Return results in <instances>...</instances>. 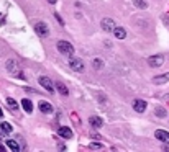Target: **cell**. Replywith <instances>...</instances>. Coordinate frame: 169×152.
I'll return each mask as SVG.
<instances>
[{
    "label": "cell",
    "mask_w": 169,
    "mask_h": 152,
    "mask_svg": "<svg viewBox=\"0 0 169 152\" xmlns=\"http://www.w3.org/2000/svg\"><path fill=\"white\" fill-rule=\"evenodd\" d=\"M7 70L10 74H13L15 77H18V79H25V75H23V72L20 70V64H18L15 59H8L7 61Z\"/></svg>",
    "instance_id": "cell-1"
},
{
    "label": "cell",
    "mask_w": 169,
    "mask_h": 152,
    "mask_svg": "<svg viewBox=\"0 0 169 152\" xmlns=\"http://www.w3.org/2000/svg\"><path fill=\"white\" fill-rule=\"evenodd\" d=\"M57 49H59V53L66 54V56L74 54V46H72L71 43H67V41H59L57 43Z\"/></svg>",
    "instance_id": "cell-2"
},
{
    "label": "cell",
    "mask_w": 169,
    "mask_h": 152,
    "mask_svg": "<svg viewBox=\"0 0 169 152\" xmlns=\"http://www.w3.org/2000/svg\"><path fill=\"white\" fill-rule=\"evenodd\" d=\"M35 31H36V35L41 36V38H46L49 35V28H48V25L45 21H38L35 25Z\"/></svg>",
    "instance_id": "cell-3"
},
{
    "label": "cell",
    "mask_w": 169,
    "mask_h": 152,
    "mask_svg": "<svg viewBox=\"0 0 169 152\" xmlns=\"http://www.w3.org/2000/svg\"><path fill=\"white\" fill-rule=\"evenodd\" d=\"M164 62V57L161 54H156V56H151V57L148 59V64L151 65V67H161Z\"/></svg>",
    "instance_id": "cell-4"
},
{
    "label": "cell",
    "mask_w": 169,
    "mask_h": 152,
    "mask_svg": "<svg viewBox=\"0 0 169 152\" xmlns=\"http://www.w3.org/2000/svg\"><path fill=\"white\" fill-rule=\"evenodd\" d=\"M69 65H71L72 70H76V72H82V70H84V62H82L81 59H77V57H72L69 61Z\"/></svg>",
    "instance_id": "cell-5"
},
{
    "label": "cell",
    "mask_w": 169,
    "mask_h": 152,
    "mask_svg": "<svg viewBox=\"0 0 169 152\" xmlns=\"http://www.w3.org/2000/svg\"><path fill=\"white\" fill-rule=\"evenodd\" d=\"M113 28H115V23H113L112 18H104L102 20V30L105 33H112Z\"/></svg>",
    "instance_id": "cell-6"
},
{
    "label": "cell",
    "mask_w": 169,
    "mask_h": 152,
    "mask_svg": "<svg viewBox=\"0 0 169 152\" xmlns=\"http://www.w3.org/2000/svg\"><path fill=\"white\" fill-rule=\"evenodd\" d=\"M133 108L136 113H143L144 110H146V102L144 100H135L133 102Z\"/></svg>",
    "instance_id": "cell-7"
},
{
    "label": "cell",
    "mask_w": 169,
    "mask_h": 152,
    "mask_svg": "<svg viewBox=\"0 0 169 152\" xmlns=\"http://www.w3.org/2000/svg\"><path fill=\"white\" fill-rule=\"evenodd\" d=\"M40 83H41V87H45L49 93L54 92V88H53V82L48 77H40Z\"/></svg>",
    "instance_id": "cell-8"
},
{
    "label": "cell",
    "mask_w": 169,
    "mask_h": 152,
    "mask_svg": "<svg viewBox=\"0 0 169 152\" xmlns=\"http://www.w3.org/2000/svg\"><path fill=\"white\" fill-rule=\"evenodd\" d=\"M89 123H90V126L95 128V129H100L104 124V121H102V118H99V116H90L89 118Z\"/></svg>",
    "instance_id": "cell-9"
},
{
    "label": "cell",
    "mask_w": 169,
    "mask_h": 152,
    "mask_svg": "<svg viewBox=\"0 0 169 152\" xmlns=\"http://www.w3.org/2000/svg\"><path fill=\"white\" fill-rule=\"evenodd\" d=\"M154 136H156L159 141H163V142H167V144H169V132H167V131L158 129L156 132H154Z\"/></svg>",
    "instance_id": "cell-10"
},
{
    "label": "cell",
    "mask_w": 169,
    "mask_h": 152,
    "mask_svg": "<svg viewBox=\"0 0 169 152\" xmlns=\"http://www.w3.org/2000/svg\"><path fill=\"white\" fill-rule=\"evenodd\" d=\"M40 111H41V113H46V115L53 113L51 103H48V102H40Z\"/></svg>",
    "instance_id": "cell-11"
},
{
    "label": "cell",
    "mask_w": 169,
    "mask_h": 152,
    "mask_svg": "<svg viewBox=\"0 0 169 152\" xmlns=\"http://www.w3.org/2000/svg\"><path fill=\"white\" fill-rule=\"evenodd\" d=\"M59 136L61 137H64V139H71L72 137V131L69 129V128H66V126H62V128H59Z\"/></svg>",
    "instance_id": "cell-12"
},
{
    "label": "cell",
    "mask_w": 169,
    "mask_h": 152,
    "mask_svg": "<svg viewBox=\"0 0 169 152\" xmlns=\"http://www.w3.org/2000/svg\"><path fill=\"white\" fill-rule=\"evenodd\" d=\"M153 82H154V83H158V85L169 82V72H167V74H163V75H158V77H154V79H153Z\"/></svg>",
    "instance_id": "cell-13"
},
{
    "label": "cell",
    "mask_w": 169,
    "mask_h": 152,
    "mask_svg": "<svg viewBox=\"0 0 169 152\" xmlns=\"http://www.w3.org/2000/svg\"><path fill=\"white\" fill-rule=\"evenodd\" d=\"M5 144H7V149H10V150H13V152H18V150H20V146H18V142H17V141L7 139V141H5Z\"/></svg>",
    "instance_id": "cell-14"
},
{
    "label": "cell",
    "mask_w": 169,
    "mask_h": 152,
    "mask_svg": "<svg viewBox=\"0 0 169 152\" xmlns=\"http://www.w3.org/2000/svg\"><path fill=\"white\" fill-rule=\"evenodd\" d=\"M22 106H23V110H25L26 113H31L33 111V103H31V100H28V98H23L22 100Z\"/></svg>",
    "instance_id": "cell-15"
},
{
    "label": "cell",
    "mask_w": 169,
    "mask_h": 152,
    "mask_svg": "<svg viewBox=\"0 0 169 152\" xmlns=\"http://www.w3.org/2000/svg\"><path fill=\"white\" fill-rule=\"evenodd\" d=\"M0 131H2L3 134H10V132L13 131V126L10 124V123H2V124H0Z\"/></svg>",
    "instance_id": "cell-16"
},
{
    "label": "cell",
    "mask_w": 169,
    "mask_h": 152,
    "mask_svg": "<svg viewBox=\"0 0 169 152\" xmlns=\"http://www.w3.org/2000/svg\"><path fill=\"white\" fill-rule=\"evenodd\" d=\"M56 88L59 90V93L64 95V97H67V95H69V90H67V87H66L62 82H56Z\"/></svg>",
    "instance_id": "cell-17"
},
{
    "label": "cell",
    "mask_w": 169,
    "mask_h": 152,
    "mask_svg": "<svg viewBox=\"0 0 169 152\" xmlns=\"http://www.w3.org/2000/svg\"><path fill=\"white\" fill-rule=\"evenodd\" d=\"M112 33L118 38V39H123V38L127 36V31H125L123 28H113V31H112Z\"/></svg>",
    "instance_id": "cell-18"
},
{
    "label": "cell",
    "mask_w": 169,
    "mask_h": 152,
    "mask_svg": "<svg viewBox=\"0 0 169 152\" xmlns=\"http://www.w3.org/2000/svg\"><path fill=\"white\" fill-rule=\"evenodd\" d=\"M7 106L10 108L12 111H17L18 110V105H17V102L13 98H7Z\"/></svg>",
    "instance_id": "cell-19"
},
{
    "label": "cell",
    "mask_w": 169,
    "mask_h": 152,
    "mask_svg": "<svg viewBox=\"0 0 169 152\" xmlns=\"http://www.w3.org/2000/svg\"><path fill=\"white\" fill-rule=\"evenodd\" d=\"M154 113H156V115H158L159 118H164V116L167 115L166 110H164V108H161V106H156V108H154Z\"/></svg>",
    "instance_id": "cell-20"
},
{
    "label": "cell",
    "mask_w": 169,
    "mask_h": 152,
    "mask_svg": "<svg viewBox=\"0 0 169 152\" xmlns=\"http://www.w3.org/2000/svg\"><path fill=\"white\" fill-rule=\"evenodd\" d=\"M133 3H135L138 8H143V10H144V8H148V3L144 2V0H133Z\"/></svg>",
    "instance_id": "cell-21"
},
{
    "label": "cell",
    "mask_w": 169,
    "mask_h": 152,
    "mask_svg": "<svg viewBox=\"0 0 169 152\" xmlns=\"http://www.w3.org/2000/svg\"><path fill=\"white\" fill-rule=\"evenodd\" d=\"M92 65L99 70V69L104 67V61H102V59H94V61H92Z\"/></svg>",
    "instance_id": "cell-22"
},
{
    "label": "cell",
    "mask_w": 169,
    "mask_h": 152,
    "mask_svg": "<svg viewBox=\"0 0 169 152\" xmlns=\"http://www.w3.org/2000/svg\"><path fill=\"white\" fill-rule=\"evenodd\" d=\"M90 147H92V149H100V147H102V144H99V142H92V144H90Z\"/></svg>",
    "instance_id": "cell-23"
},
{
    "label": "cell",
    "mask_w": 169,
    "mask_h": 152,
    "mask_svg": "<svg viewBox=\"0 0 169 152\" xmlns=\"http://www.w3.org/2000/svg\"><path fill=\"white\" fill-rule=\"evenodd\" d=\"M54 17H56V20L59 21V25H64V20H62V18H61L59 15H57V13H54Z\"/></svg>",
    "instance_id": "cell-24"
},
{
    "label": "cell",
    "mask_w": 169,
    "mask_h": 152,
    "mask_svg": "<svg viewBox=\"0 0 169 152\" xmlns=\"http://www.w3.org/2000/svg\"><path fill=\"white\" fill-rule=\"evenodd\" d=\"M5 149H7L5 146H3V144H0V152H3V150H5Z\"/></svg>",
    "instance_id": "cell-25"
},
{
    "label": "cell",
    "mask_w": 169,
    "mask_h": 152,
    "mask_svg": "<svg viewBox=\"0 0 169 152\" xmlns=\"http://www.w3.org/2000/svg\"><path fill=\"white\" fill-rule=\"evenodd\" d=\"M3 116V111H2V108H0V118H2Z\"/></svg>",
    "instance_id": "cell-26"
},
{
    "label": "cell",
    "mask_w": 169,
    "mask_h": 152,
    "mask_svg": "<svg viewBox=\"0 0 169 152\" xmlns=\"http://www.w3.org/2000/svg\"><path fill=\"white\" fill-rule=\"evenodd\" d=\"M48 2H49V3H56V0H48Z\"/></svg>",
    "instance_id": "cell-27"
}]
</instances>
